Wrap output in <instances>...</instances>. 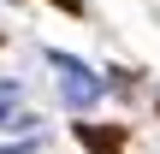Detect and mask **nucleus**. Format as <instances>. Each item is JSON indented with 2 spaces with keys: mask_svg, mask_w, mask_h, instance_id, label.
Wrapping results in <instances>:
<instances>
[{
  "mask_svg": "<svg viewBox=\"0 0 160 154\" xmlns=\"http://www.w3.org/2000/svg\"><path fill=\"white\" fill-rule=\"evenodd\" d=\"M89 154H125V125H71Z\"/></svg>",
  "mask_w": 160,
  "mask_h": 154,
  "instance_id": "nucleus-2",
  "label": "nucleus"
},
{
  "mask_svg": "<svg viewBox=\"0 0 160 154\" xmlns=\"http://www.w3.org/2000/svg\"><path fill=\"white\" fill-rule=\"evenodd\" d=\"M12 95H18V89H12V83H0V119L12 113Z\"/></svg>",
  "mask_w": 160,
  "mask_h": 154,
  "instance_id": "nucleus-3",
  "label": "nucleus"
},
{
  "mask_svg": "<svg viewBox=\"0 0 160 154\" xmlns=\"http://www.w3.org/2000/svg\"><path fill=\"white\" fill-rule=\"evenodd\" d=\"M53 65L65 71V107H95V101L107 95V83H101L89 65H77L71 53H53Z\"/></svg>",
  "mask_w": 160,
  "mask_h": 154,
  "instance_id": "nucleus-1",
  "label": "nucleus"
},
{
  "mask_svg": "<svg viewBox=\"0 0 160 154\" xmlns=\"http://www.w3.org/2000/svg\"><path fill=\"white\" fill-rule=\"evenodd\" d=\"M53 6H59V12H71V18L83 12V0H53Z\"/></svg>",
  "mask_w": 160,
  "mask_h": 154,
  "instance_id": "nucleus-4",
  "label": "nucleus"
}]
</instances>
